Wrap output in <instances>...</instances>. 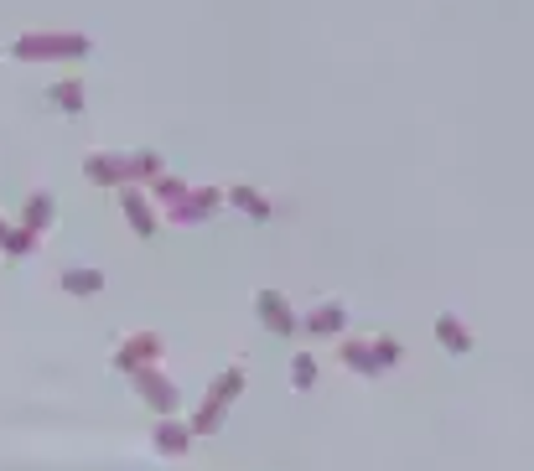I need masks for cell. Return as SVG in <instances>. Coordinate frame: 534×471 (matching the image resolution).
<instances>
[{
  "label": "cell",
  "mask_w": 534,
  "mask_h": 471,
  "mask_svg": "<svg viewBox=\"0 0 534 471\" xmlns=\"http://www.w3.org/2000/svg\"><path fill=\"white\" fill-rule=\"evenodd\" d=\"M436 331H441V342H447L452 352H467V348H473V337L462 331V322H456V316H441V322H436Z\"/></svg>",
  "instance_id": "cell-1"
},
{
  "label": "cell",
  "mask_w": 534,
  "mask_h": 471,
  "mask_svg": "<svg viewBox=\"0 0 534 471\" xmlns=\"http://www.w3.org/2000/svg\"><path fill=\"white\" fill-rule=\"evenodd\" d=\"M260 311H270V322H275V331H290V316H286V306H281L275 295H260Z\"/></svg>",
  "instance_id": "cell-2"
},
{
  "label": "cell",
  "mask_w": 534,
  "mask_h": 471,
  "mask_svg": "<svg viewBox=\"0 0 534 471\" xmlns=\"http://www.w3.org/2000/svg\"><path fill=\"white\" fill-rule=\"evenodd\" d=\"M104 280L99 275H88V269H73V275H68V290H78V295H88V290H99Z\"/></svg>",
  "instance_id": "cell-3"
},
{
  "label": "cell",
  "mask_w": 534,
  "mask_h": 471,
  "mask_svg": "<svg viewBox=\"0 0 534 471\" xmlns=\"http://www.w3.org/2000/svg\"><path fill=\"white\" fill-rule=\"evenodd\" d=\"M156 440H161V451H177V446H187V430H177V425H161V435H156Z\"/></svg>",
  "instance_id": "cell-4"
},
{
  "label": "cell",
  "mask_w": 534,
  "mask_h": 471,
  "mask_svg": "<svg viewBox=\"0 0 534 471\" xmlns=\"http://www.w3.org/2000/svg\"><path fill=\"white\" fill-rule=\"evenodd\" d=\"M234 203L244 207V213H265V203H260V197H254V192H244V186H239V192H234Z\"/></svg>",
  "instance_id": "cell-5"
},
{
  "label": "cell",
  "mask_w": 534,
  "mask_h": 471,
  "mask_svg": "<svg viewBox=\"0 0 534 471\" xmlns=\"http://www.w3.org/2000/svg\"><path fill=\"white\" fill-rule=\"evenodd\" d=\"M337 322H343V311H317V331H337Z\"/></svg>",
  "instance_id": "cell-6"
},
{
  "label": "cell",
  "mask_w": 534,
  "mask_h": 471,
  "mask_svg": "<svg viewBox=\"0 0 534 471\" xmlns=\"http://www.w3.org/2000/svg\"><path fill=\"white\" fill-rule=\"evenodd\" d=\"M311 368H317L311 358H296V384H311Z\"/></svg>",
  "instance_id": "cell-7"
}]
</instances>
